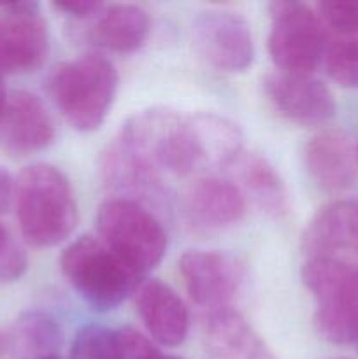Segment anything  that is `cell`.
<instances>
[{"instance_id":"6da1fadb","label":"cell","mask_w":358,"mask_h":359,"mask_svg":"<svg viewBox=\"0 0 358 359\" xmlns=\"http://www.w3.org/2000/svg\"><path fill=\"white\" fill-rule=\"evenodd\" d=\"M14 205L21 237L37 249L65 242L79 221L69 177L49 163L28 165L20 172L14 181Z\"/></svg>"},{"instance_id":"7a4b0ae2","label":"cell","mask_w":358,"mask_h":359,"mask_svg":"<svg viewBox=\"0 0 358 359\" xmlns=\"http://www.w3.org/2000/svg\"><path fill=\"white\" fill-rule=\"evenodd\" d=\"M46 84L63 119L77 132H93L114 104L119 76L111 60L88 53L58 63Z\"/></svg>"},{"instance_id":"3957f363","label":"cell","mask_w":358,"mask_h":359,"mask_svg":"<svg viewBox=\"0 0 358 359\" xmlns=\"http://www.w3.org/2000/svg\"><path fill=\"white\" fill-rule=\"evenodd\" d=\"M118 139L158 175H188L202 161L190 116L150 107L130 116Z\"/></svg>"},{"instance_id":"277c9868","label":"cell","mask_w":358,"mask_h":359,"mask_svg":"<svg viewBox=\"0 0 358 359\" xmlns=\"http://www.w3.org/2000/svg\"><path fill=\"white\" fill-rule=\"evenodd\" d=\"M302 280L316 302V332L329 342L358 340V263L343 256H309Z\"/></svg>"},{"instance_id":"5b68a950","label":"cell","mask_w":358,"mask_h":359,"mask_svg":"<svg viewBox=\"0 0 358 359\" xmlns=\"http://www.w3.org/2000/svg\"><path fill=\"white\" fill-rule=\"evenodd\" d=\"M60 269L79 297L98 311L118 307L144 280L93 235L70 242L60 256Z\"/></svg>"},{"instance_id":"8992f818","label":"cell","mask_w":358,"mask_h":359,"mask_svg":"<svg viewBox=\"0 0 358 359\" xmlns=\"http://www.w3.org/2000/svg\"><path fill=\"white\" fill-rule=\"evenodd\" d=\"M98 238L139 276H146L167 252V231L142 203L112 196L97 210Z\"/></svg>"},{"instance_id":"52a82bcc","label":"cell","mask_w":358,"mask_h":359,"mask_svg":"<svg viewBox=\"0 0 358 359\" xmlns=\"http://www.w3.org/2000/svg\"><path fill=\"white\" fill-rule=\"evenodd\" d=\"M270 32L267 48L281 72L312 76L325 58L329 30L318 11L293 0L269 4Z\"/></svg>"},{"instance_id":"ba28073f","label":"cell","mask_w":358,"mask_h":359,"mask_svg":"<svg viewBox=\"0 0 358 359\" xmlns=\"http://www.w3.org/2000/svg\"><path fill=\"white\" fill-rule=\"evenodd\" d=\"M193 44L213 69L227 74L248 70L255 60V39L242 14L207 9L193 21Z\"/></svg>"},{"instance_id":"9c48e42d","label":"cell","mask_w":358,"mask_h":359,"mask_svg":"<svg viewBox=\"0 0 358 359\" xmlns=\"http://www.w3.org/2000/svg\"><path fill=\"white\" fill-rule=\"evenodd\" d=\"M49 30L41 6L16 2L0 6V74H25L48 58Z\"/></svg>"},{"instance_id":"30bf717a","label":"cell","mask_w":358,"mask_h":359,"mask_svg":"<svg viewBox=\"0 0 358 359\" xmlns=\"http://www.w3.org/2000/svg\"><path fill=\"white\" fill-rule=\"evenodd\" d=\"M179 273L192 302L207 312L232 309L242 284V266L234 256L221 251L192 249L179 258Z\"/></svg>"},{"instance_id":"8fae6325","label":"cell","mask_w":358,"mask_h":359,"mask_svg":"<svg viewBox=\"0 0 358 359\" xmlns=\"http://www.w3.org/2000/svg\"><path fill=\"white\" fill-rule=\"evenodd\" d=\"M263 90L281 116L302 126H319L336 116L333 93L323 81L312 76L270 72L263 79Z\"/></svg>"},{"instance_id":"7c38bea8","label":"cell","mask_w":358,"mask_h":359,"mask_svg":"<svg viewBox=\"0 0 358 359\" xmlns=\"http://www.w3.org/2000/svg\"><path fill=\"white\" fill-rule=\"evenodd\" d=\"M55 133V121L37 95L25 90L9 95L0 125L4 149L16 156H28L51 146Z\"/></svg>"},{"instance_id":"4fadbf2b","label":"cell","mask_w":358,"mask_h":359,"mask_svg":"<svg viewBox=\"0 0 358 359\" xmlns=\"http://www.w3.org/2000/svg\"><path fill=\"white\" fill-rule=\"evenodd\" d=\"M358 144L343 130L316 133L304 147V163L312 181L325 191H343L358 179Z\"/></svg>"},{"instance_id":"5bb4252c","label":"cell","mask_w":358,"mask_h":359,"mask_svg":"<svg viewBox=\"0 0 358 359\" xmlns=\"http://www.w3.org/2000/svg\"><path fill=\"white\" fill-rule=\"evenodd\" d=\"M135 309L151 340L165 347L185 342L190 330V314L183 298L160 279H144L137 286Z\"/></svg>"},{"instance_id":"9a60e30c","label":"cell","mask_w":358,"mask_h":359,"mask_svg":"<svg viewBox=\"0 0 358 359\" xmlns=\"http://www.w3.org/2000/svg\"><path fill=\"white\" fill-rule=\"evenodd\" d=\"M183 207L192 224L204 230H220L244 219L248 202L232 181L204 177L186 189Z\"/></svg>"},{"instance_id":"2e32d148","label":"cell","mask_w":358,"mask_h":359,"mask_svg":"<svg viewBox=\"0 0 358 359\" xmlns=\"http://www.w3.org/2000/svg\"><path fill=\"white\" fill-rule=\"evenodd\" d=\"M309 256L358 255V198H343L323 205L304 231Z\"/></svg>"},{"instance_id":"e0dca14e","label":"cell","mask_w":358,"mask_h":359,"mask_svg":"<svg viewBox=\"0 0 358 359\" xmlns=\"http://www.w3.org/2000/svg\"><path fill=\"white\" fill-rule=\"evenodd\" d=\"M232 182L251 198L256 205L272 217H283L290 212V198L283 177L263 154L242 151L225 167Z\"/></svg>"},{"instance_id":"ac0fdd59","label":"cell","mask_w":358,"mask_h":359,"mask_svg":"<svg viewBox=\"0 0 358 359\" xmlns=\"http://www.w3.org/2000/svg\"><path fill=\"white\" fill-rule=\"evenodd\" d=\"M100 179L109 191L118 193V198L135 200L158 198L164 195L161 177L151 170L142 160L135 156L121 140L116 137L104 149L100 160Z\"/></svg>"},{"instance_id":"d6986e66","label":"cell","mask_w":358,"mask_h":359,"mask_svg":"<svg viewBox=\"0 0 358 359\" xmlns=\"http://www.w3.org/2000/svg\"><path fill=\"white\" fill-rule=\"evenodd\" d=\"M90 20L88 41L112 53L137 51L151 30L150 14L133 4H104Z\"/></svg>"},{"instance_id":"ffe728a7","label":"cell","mask_w":358,"mask_h":359,"mask_svg":"<svg viewBox=\"0 0 358 359\" xmlns=\"http://www.w3.org/2000/svg\"><path fill=\"white\" fill-rule=\"evenodd\" d=\"M204 335L211 359H277L262 337L234 309L207 314Z\"/></svg>"},{"instance_id":"44dd1931","label":"cell","mask_w":358,"mask_h":359,"mask_svg":"<svg viewBox=\"0 0 358 359\" xmlns=\"http://www.w3.org/2000/svg\"><path fill=\"white\" fill-rule=\"evenodd\" d=\"M190 121L202 160L225 168L244 151L241 128L225 116L197 112L190 116Z\"/></svg>"},{"instance_id":"7402d4cb","label":"cell","mask_w":358,"mask_h":359,"mask_svg":"<svg viewBox=\"0 0 358 359\" xmlns=\"http://www.w3.org/2000/svg\"><path fill=\"white\" fill-rule=\"evenodd\" d=\"M14 339L25 353L30 354V359L56 356V351L62 344V330L49 314L30 311L21 314L16 321Z\"/></svg>"},{"instance_id":"603a6c76","label":"cell","mask_w":358,"mask_h":359,"mask_svg":"<svg viewBox=\"0 0 358 359\" xmlns=\"http://www.w3.org/2000/svg\"><path fill=\"white\" fill-rule=\"evenodd\" d=\"M326 74L343 88L358 90V30L329 34L325 58Z\"/></svg>"},{"instance_id":"cb8c5ba5","label":"cell","mask_w":358,"mask_h":359,"mask_svg":"<svg viewBox=\"0 0 358 359\" xmlns=\"http://www.w3.org/2000/svg\"><path fill=\"white\" fill-rule=\"evenodd\" d=\"M70 359H125L119 330L88 325L77 332Z\"/></svg>"},{"instance_id":"d4e9b609","label":"cell","mask_w":358,"mask_h":359,"mask_svg":"<svg viewBox=\"0 0 358 359\" xmlns=\"http://www.w3.org/2000/svg\"><path fill=\"white\" fill-rule=\"evenodd\" d=\"M329 34H351L358 30V0H326L316 6Z\"/></svg>"},{"instance_id":"484cf974","label":"cell","mask_w":358,"mask_h":359,"mask_svg":"<svg viewBox=\"0 0 358 359\" xmlns=\"http://www.w3.org/2000/svg\"><path fill=\"white\" fill-rule=\"evenodd\" d=\"M27 270V255L0 221V280L13 283Z\"/></svg>"},{"instance_id":"4316f807","label":"cell","mask_w":358,"mask_h":359,"mask_svg":"<svg viewBox=\"0 0 358 359\" xmlns=\"http://www.w3.org/2000/svg\"><path fill=\"white\" fill-rule=\"evenodd\" d=\"M119 335H121L125 359H185L179 356H172V354L161 353V351L154 346L153 340L147 339L146 335L137 332L132 326L119 328Z\"/></svg>"},{"instance_id":"83f0119b","label":"cell","mask_w":358,"mask_h":359,"mask_svg":"<svg viewBox=\"0 0 358 359\" xmlns=\"http://www.w3.org/2000/svg\"><path fill=\"white\" fill-rule=\"evenodd\" d=\"M104 6L102 2H90V0H77V2H55L53 7L67 16L77 18V20H90L91 16L100 11Z\"/></svg>"},{"instance_id":"f1b7e54d","label":"cell","mask_w":358,"mask_h":359,"mask_svg":"<svg viewBox=\"0 0 358 359\" xmlns=\"http://www.w3.org/2000/svg\"><path fill=\"white\" fill-rule=\"evenodd\" d=\"M14 202V179L6 168L0 167V216L7 212Z\"/></svg>"},{"instance_id":"f546056e","label":"cell","mask_w":358,"mask_h":359,"mask_svg":"<svg viewBox=\"0 0 358 359\" xmlns=\"http://www.w3.org/2000/svg\"><path fill=\"white\" fill-rule=\"evenodd\" d=\"M7 100H9V93H7L6 83H4V77H2V74H0V125H2L4 114H6Z\"/></svg>"},{"instance_id":"4dcf8cb0","label":"cell","mask_w":358,"mask_h":359,"mask_svg":"<svg viewBox=\"0 0 358 359\" xmlns=\"http://www.w3.org/2000/svg\"><path fill=\"white\" fill-rule=\"evenodd\" d=\"M9 347H11V339L2 332V330H0V359H6L7 353H9Z\"/></svg>"},{"instance_id":"1f68e13d","label":"cell","mask_w":358,"mask_h":359,"mask_svg":"<svg viewBox=\"0 0 358 359\" xmlns=\"http://www.w3.org/2000/svg\"><path fill=\"white\" fill-rule=\"evenodd\" d=\"M32 359H60L58 356H44V358H32Z\"/></svg>"},{"instance_id":"d6a6232c","label":"cell","mask_w":358,"mask_h":359,"mask_svg":"<svg viewBox=\"0 0 358 359\" xmlns=\"http://www.w3.org/2000/svg\"><path fill=\"white\" fill-rule=\"evenodd\" d=\"M354 346H357V349H358V340H357V342H354Z\"/></svg>"},{"instance_id":"836d02e7","label":"cell","mask_w":358,"mask_h":359,"mask_svg":"<svg viewBox=\"0 0 358 359\" xmlns=\"http://www.w3.org/2000/svg\"><path fill=\"white\" fill-rule=\"evenodd\" d=\"M337 359H346V358H337Z\"/></svg>"},{"instance_id":"e575fe53","label":"cell","mask_w":358,"mask_h":359,"mask_svg":"<svg viewBox=\"0 0 358 359\" xmlns=\"http://www.w3.org/2000/svg\"><path fill=\"white\" fill-rule=\"evenodd\" d=\"M357 151H358V146H357Z\"/></svg>"}]
</instances>
